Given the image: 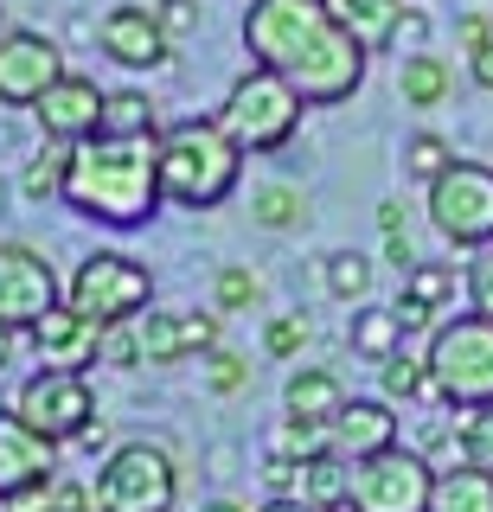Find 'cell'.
<instances>
[{
	"label": "cell",
	"mask_w": 493,
	"mask_h": 512,
	"mask_svg": "<svg viewBox=\"0 0 493 512\" xmlns=\"http://www.w3.org/2000/svg\"><path fill=\"white\" fill-rule=\"evenodd\" d=\"M282 397H289V416H314V423H333V416L346 410V391H340V378H333V372H321V365L295 372Z\"/></svg>",
	"instance_id": "d6986e66"
},
{
	"label": "cell",
	"mask_w": 493,
	"mask_h": 512,
	"mask_svg": "<svg viewBox=\"0 0 493 512\" xmlns=\"http://www.w3.org/2000/svg\"><path fill=\"white\" fill-rule=\"evenodd\" d=\"M391 308H397V320H404V333H423V327H436V308H429V301H417V295H397Z\"/></svg>",
	"instance_id": "b9f144b4"
},
{
	"label": "cell",
	"mask_w": 493,
	"mask_h": 512,
	"mask_svg": "<svg viewBox=\"0 0 493 512\" xmlns=\"http://www.w3.org/2000/svg\"><path fill=\"white\" fill-rule=\"evenodd\" d=\"M468 301H474V314H493V250L474 256V269H468Z\"/></svg>",
	"instance_id": "74e56055"
},
{
	"label": "cell",
	"mask_w": 493,
	"mask_h": 512,
	"mask_svg": "<svg viewBox=\"0 0 493 512\" xmlns=\"http://www.w3.org/2000/svg\"><path fill=\"white\" fill-rule=\"evenodd\" d=\"M429 224H436L455 250L493 244V167L455 160V167L429 186Z\"/></svg>",
	"instance_id": "ba28073f"
},
{
	"label": "cell",
	"mask_w": 493,
	"mask_h": 512,
	"mask_svg": "<svg viewBox=\"0 0 493 512\" xmlns=\"http://www.w3.org/2000/svg\"><path fill=\"white\" fill-rule=\"evenodd\" d=\"M397 90H404V103H410V109L442 103V96H449V64L429 58V52H410V58H404V71H397Z\"/></svg>",
	"instance_id": "603a6c76"
},
{
	"label": "cell",
	"mask_w": 493,
	"mask_h": 512,
	"mask_svg": "<svg viewBox=\"0 0 493 512\" xmlns=\"http://www.w3.org/2000/svg\"><path fill=\"white\" fill-rule=\"evenodd\" d=\"M301 212H308V205H301L295 186H263L257 205H250V218L269 224V231H289V224H301Z\"/></svg>",
	"instance_id": "f546056e"
},
{
	"label": "cell",
	"mask_w": 493,
	"mask_h": 512,
	"mask_svg": "<svg viewBox=\"0 0 493 512\" xmlns=\"http://www.w3.org/2000/svg\"><path fill=\"white\" fill-rule=\"evenodd\" d=\"M461 45H468V52H481V45H493V20H481V13H468V20H461Z\"/></svg>",
	"instance_id": "bcb514c9"
},
{
	"label": "cell",
	"mask_w": 493,
	"mask_h": 512,
	"mask_svg": "<svg viewBox=\"0 0 493 512\" xmlns=\"http://www.w3.org/2000/svg\"><path fill=\"white\" fill-rule=\"evenodd\" d=\"M135 333H141V359H148V365H173V359H186L180 314H161V308H148V314L135 320Z\"/></svg>",
	"instance_id": "cb8c5ba5"
},
{
	"label": "cell",
	"mask_w": 493,
	"mask_h": 512,
	"mask_svg": "<svg viewBox=\"0 0 493 512\" xmlns=\"http://www.w3.org/2000/svg\"><path fill=\"white\" fill-rule=\"evenodd\" d=\"M327 288H333L340 301H359L365 288H372V263H365V256H353V250L327 256Z\"/></svg>",
	"instance_id": "4dcf8cb0"
},
{
	"label": "cell",
	"mask_w": 493,
	"mask_h": 512,
	"mask_svg": "<svg viewBox=\"0 0 493 512\" xmlns=\"http://www.w3.org/2000/svg\"><path fill=\"white\" fill-rule=\"evenodd\" d=\"M13 410L26 416L33 429H45L52 442H77L90 423H97V397H90L84 372H58V365H45L20 384V397H13Z\"/></svg>",
	"instance_id": "30bf717a"
},
{
	"label": "cell",
	"mask_w": 493,
	"mask_h": 512,
	"mask_svg": "<svg viewBox=\"0 0 493 512\" xmlns=\"http://www.w3.org/2000/svg\"><path fill=\"white\" fill-rule=\"evenodd\" d=\"M244 378H250V365H244V359H231V352H212V391H225V397H231Z\"/></svg>",
	"instance_id": "60d3db41"
},
{
	"label": "cell",
	"mask_w": 493,
	"mask_h": 512,
	"mask_svg": "<svg viewBox=\"0 0 493 512\" xmlns=\"http://www.w3.org/2000/svg\"><path fill=\"white\" fill-rule=\"evenodd\" d=\"M103 103H109V90H97L90 77H58L52 90L39 96V122H45V135L52 141H90L103 128Z\"/></svg>",
	"instance_id": "5bb4252c"
},
{
	"label": "cell",
	"mask_w": 493,
	"mask_h": 512,
	"mask_svg": "<svg viewBox=\"0 0 493 512\" xmlns=\"http://www.w3.org/2000/svg\"><path fill=\"white\" fill-rule=\"evenodd\" d=\"M180 340H186V352H212V346H218V314H212V308L180 314Z\"/></svg>",
	"instance_id": "e575fe53"
},
{
	"label": "cell",
	"mask_w": 493,
	"mask_h": 512,
	"mask_svg": "<svg viewBox=\"0 0 493 512\" xmlns=\"http://www.w3.org/2000/svg\"><path fill=\"white\" fill-rule=\"evenodd\" d=\"M199 512H244L237 500H212V506H199Z\"/></svg>",
	"instance_id": "f5cc1de1"
},
{
	"label": "cell",
	"mask_w": 493,
	"mask_h": 512,
	"mask_svg": "<svg viewBox=\"0 0 493 512\" xmlns=\"http://www.w3.org/2000/svg\"><path fill=\"white\" fill-rule=\"evenodd\" d=\"M423 39H429V20L417 7H404L397 13V32H391V45H404V52H423Z\"/></svg>",
	"instance_id": "ab89813d"
},
{
	"label": "cell",
	"mask_w": 493,
	"mask_h": 512,
	"mask_svg": "<svg viewBox=\"0 0 493 512\" xmlns=\"http://www.w3.org/2000/svg\"><path fill=\"white\" fill-rule=\"evenodd\" d=\"M7 512H58V500H52V480H45V487H26V493H13V500H7Z\"/></svg>",
	"instance_id": "ee69618b"
},
{
	"label": "cell",
	"mask_w": 493,
	"mask_h": 512,
	"mask_svg": "<svg viewBox=\"0 0 493 512\" xmlns=\"http://www.w3.org/2000/svg\"><path fill=\"white\" fill-rule=\"evenodd\" d=\"M353 352L359 359H397L404 352V320H397V308H359L353 314Z\"/></svg>",
	"instance_id": "44dd1931"
},
{
	"label": "cell",
	"mask_w": 493,
	"mask_h": 512,
	"mask_svg": "<svg viewBox=\"0 0 493 512\" xmlns=\"http://www.w3.org/2000/svg\"><path fill=\"white\" fill-rule=\"evenodd\" d=\"M244 45L263 71L289 77L301 103H346L365 84V45L327 0H250Z\"/></svg>",
	"instance_id": "6da1fadb"
},
{
	"label": "cell",
	"mask_w": 493,
	"mask_h": 512,
	"mask_svg": "<svg viewBox=\"0 0 493 512\" xmlns=\"http://www.w3.org/2000/svg\"><path fill=\"white\" fill-rule=\"evenodd\" d=\"M33 340H39V359L45 365H58V372H84V365L103 352V327H97V320H84L71 301H58V308L33 327Z\"/></svg>",
	"instance_id": "9a60e30c"
},
{
	"label": "cell",
	"mask_w": 493,
	"mask_h": 512,
	"mask_svg": "<svg viewBox=\"0 0 493 512\" xmlns=\"http://www.w3.org/2000/svg\"><path fill=\"white\" fill-rule=\"evenodd\" d=\"M404 295H417V301H429V308H442V301L455 295V269H442V263H417L410 269V288Z\"/></svg>",
	"instance_id": "d6a6232c"
},
{
	"label": "cell",
	"mask_w": 493,
	"mask_h": 512,
	"mask_svg": "<svg viewBox=\"0 0 493 512\" xmlns=\"http://www.w3.org/2000/svg\"><path fill=\"white\" fill-rule=\"evenodd\" d=\"M161 26L167 32H193L199 26V7H193V0H161Z\"/></svg>",
	"instance_id": "7bdbcfd3"
},
{
	"label": "cell",
	"mask_w": 493,
	"mask_h": 512,
	"mask_svg": "<svg viewBox=\"0 0 493 512\" xmlns=\"http://www.w3.org/2000/svg\"><path fill=\"white\" fill-rule=\"evenodd\" d=\"M58 308V276L33 244H0V320L13 333H33Z\"/></svg>",
	"instance_id": "8fae6325"
},
{
	"label": "cell",
	"mask_w": 493,
	"mask_h": 512,
	"mask_svg": "<svg viewBox=\"0 0 493 512\" xmlns=\"http://www.w3.org/2000/svg\"><path fill=\"white\" fill-rule=\"evenodd\" d=\"M333 423H314V416H289V423L276 429V455H289V461H314V455H327L333 436H327Z\"/></svg>",
	"instance_id": "484cf974"
},
{
	"label": "cell",
	"mask_w": 493,
	"mask_h": 512,
	"mask_svg": "<svg viewBox=\"0 0 493 512\" xmlns=\"http://www.w3.org/2000/svg\"><path fill=\"white\" fill-rule=\"evenodd\" d=\"M161 135H90L71 154L65 205L97 224H141L161 205Z\"/></svg>",
	"instance_id": "7a4b0ae2"
},
{
	"label": "cell",
	"mask_w": 493,
	"mask_h": 512,
	"mask_svg": "<svg viewBox=\"0 0 493 512\" xmlns=\"http://www.w3.org/2000/svg\"><path fill=\"white\" fill-rule=\"evenodd\" d=\"M97 135H154V109H148V96L141 90H109V103H103V128Z\"/></svg>",
	"instance_id": "d4e9b609"
},
{
	"label": "cell",
	"mask_w": 493,
	"mask_h": 512,
	"mask_svg": "<svg viewBox=\"0 0 493 512\" xmlns=\"http://www.w3.org/2000/svg\"><path fill=\"white\" fill-rule=\"evenodd\" d=\"M154 301V276L122 250H90L71 276V308L97 327H122V320H141Z\"/></svg>",
	"instance_id": "8992f818"
},
{
	"label": "cell",
	"mask_w": 493,
	"mask_h": 512,
	"mask_svg": "<svg viewBox=\"0 0 493 512\" xmlns=\"http://www.w3.org/2000/svg\"><path fill=\"white\" fill-rule=\"evenodd\" d=\"M378 372H385V397H391V404H410V397L436 391V384H429V359H404V352H397V359H385Z\"/></svg>",
	"instance_id": "f1b7e54d"
},
{
	"label": "cell",
	"mask_w": 493,
	"mask_h": 512,
	"mask_svg": "<svg viewBox=\"0 0 493 512\" xmlns=\"http://www.w3.org/2000/svg\"><path fill=\"white\" fill-rule=\"evenodd\" d=\"M263 512H321V506H314V500H295V493H289V500H269Z\"/></svg>",
	"instance_id": "681fc988"
},
{
	"label": "cell",
	"mask_w": 493,
	"mask_h": 512,
	"mask_svg": "<svg viewBox=\"0 0 493 512\" xmlns=\"http://www.w3.org/2000/svg\"><path fill=\"white\" fill-rule=\"evenodd\" d=\"M180 474L161 442H122L97 474V512H173Z\"/></svg>",
	"instance_id": "52a82bcc"
},
{
	"label": "cell",
	"mask_w": 493,
	"mask_h": 512,
	"mask_svg": "<svg viewBox=\"0 0 493 512\" xmlns=\"http://www.w3.org/2000/svg\"><path fill=\"white\" fill-rule=\"evenodd\" d=\"M378 224H385V237H391V231H404V212H397V205H378Z\"/></svg>",
	"instance_id": "f907efd6"
},
{
	"label": "cell",
	"mask_w": 493,
	"mask_h": 512,
	"mask_svg": "<svg viewBox=\"0 0 493 512\" xmlns=\"http://www.w3.org/2000/svg\"><path fill=\"white\" fill-rule=\"evenodd\" d=\"M449 167H455V154H449V141H442V135H417L404 148V173H410V180H423V186H436Z\"/></svg>",
	"instance_id": "4316f807"
},
{
	"label": "cell",
	"mask_w": 493,
	"mask_h": 512,
	"mask_svg": "<svg viewBox=\"0 0 493 512\" xmlns=\"http://www.w3.org/2000/svg\"><path fill=\"white\" fill-rule=\"evenodd\" d=\"M65 173H71V154H39L33 167L20 173V192L33 205H45V199H65Z\"/></svg>",
	"instance_id": "83f0119b"
},
{
	"label": "cell",
	"mask_w": 493,
	"mask_h": 512,
	"mask_svg": "<svg viewBox=\"0 0 493 512\" xmlns=\"http://www.w3.org/2000/svg\"><path fill=\"white\" fill-rule=\"evenodd\" d=\"M65 77L58 64V45L45 32H7L0 39V103L13 109H39V96Z\"/></svg>",
	"instance_id": "7c38bea8"
},
{
	"label": "cell",
	"mask_w": 493,
	"mask_h": 512,
	"mask_svg": "<svg viewBox=\"0 0 493 512\" xmlns=\"http://www.w3.org/2000/svg\"><path fill=\"white\" fill-rule=\"evenodd\" d=\"M257 301V276L250 269H225L218 276V308H250Z\"/></svg>",
	"instance_id": "8d00e7d4"
},
{
	"label": "cell",
	"mask_w": 493,
	"mask_h": 512,
	"mask_svg": "<svg viewBox=\"0 0 493 512\" xmlns=\"http://www.w3.org/2000/svg\"><path fill=\"white\" fill-rule=\"evenodd\" d=\"M333 448L346 461H365L378 448H397V410H385L378 397H353L340 416H333Z\"/></svg>",
	"instance_id": "e0dca14e"
},
{
	"label": "cell",
	"mask_w": 493,
	"mask_h": 512,
	"mask_svg": "<svg viewBox=\"0 0 493 512\" xmlns=\"http://www.w3.org/2000/svg\"><path fill=\"white\" fill-rule=\"evenodd\" d=\"M244 148L225 135V122H173L161 135V192L173 205H218L237 186Z\"/></svg>",
	"instance_id": "3957f363"
},
{
	"label": "cell",
	"mask_w": 493,
	"mask_h": 512,
	"mask_svg": "<svg viewBox=\"0 0 493 512\" xmlns=\"http://www.w3.org/2000/svg\"><path fill=\"white\" fill-rule=\"evenodd\" d=\"M218 122H225V135L244 154H276L282 141L301 128V90L289 84V77H276V71H263V64H257V71H244L231 84Z\"/></svg>",
	"instance_id": "5b68a950"
},
{
	"label": "cell",
	"mask_w": 493,
	"mask_h": 512,
	"mask_svg": "<svg viewBox=\"0 0 493 512\" xmlns=\"http://www.w3.org/2000/svg\"><path fill=\"white\" fill-rule=\"evenodd\" d=\"M301 500H314V506L353 500V468H346L340 448H327V455H314L308 468H301Z\"/></svg>",
	"instance_id": "7402d4cb"
},
{
	"label": "cell",
	"mask_w": 493,
	"mask_h": 512,
	"mask_svg": "<svg viewBox=\"0 0 493 512\" xmlns=\"http://www.w3.org/2000/svg\"><path fill=\"white\" fill-rule=\"evenodd\" d=\"M333 13H340V26L353 32L365 52H378V45L397 32V13H404V0H327Z\"/></svg>",
	"instance_id": "ffe728a7"
},
{
	"label": "cell",
	"mask_w": 493,
	"mask_h": 512,
	"mask_svg": "<svg viewBox=\"0 0 493 512\" xmlns=\"http://www.w3.org/2000/svg\"><path fill=\"white\" fill-rule=\"evenodd\" d=\"M7 359H13V327L0 320V365H7Z\"/></svg>",
	"instance_id": "816d5d0a"
},
{
	"label": "cell",
	"mask_w": 493,
	"mask_h": 512,
	"mask_svg": "<svg viewBox=\"0 0 493 512\" xmlns=\"http://www.w3.org/2000/svg\"><path fill=\"white\" fill-rule=\"evenodd\" d=\"M385 256H391L397 269H404V276L417 269V250H410V237H404V231H391V237H385Z\"/></svg>",
	"instance_id": "7dc6e473"
},
{
	"label": "cell",
	"mask_w": 493,
	"mask_h": 512,
	"mask_svg": "<svg viewBox=\"0 0 493 512\" xmlns=\"http://www.w3.org/2000/svg\"><path fill=\"white\" fill-rule=\"evenodd\" d=\"M58 468V442L33 429L20 410H0V500H13V493L26 487H45Z\"/></svg>",
	"instance_id": "4fadbf2b"
},
{
	"label": "cell",
	"mask_w": 493,
	"mask_h": 512,
	"mask_svg": "<svg viewBox=\"0 0 493 512\" xmlns=\"http://www.w3.org/2000/svg\"><path fill=\"white\" fill-rule=\"evenodd\" d=\"M429 500H436V468L417 448H378L353 468L359 512H429Z\"/></svg>",
	"instance_id": "9c48e42d"
},
{
	"label": "cell",
	"mask_w": 493,
	"mask_h": 512,
	"mask_svg": "<svg viewBox=\"0 0 493 512\" xmlns=\"http://www.w3.org/2000/svg\"><path fill=\"white\" fill-rule=\"evenodd\" d=\"M474 84L493 90V45H481V52H474Z\"/></svg>",
	"instance_id": "c3c4849f"
},
{
	"label": "cell",
	"mask_w": 493,
	"mask_h": 512,
	"mask_svg": "<svg viewBox=\"0 0 493 512\" xmlns=\"http://www.w3.org/2000/svg\"><path fill=\"white\" fill-rule=\"evenodd\" d=\"M321 512H359V506H353V500H340V506H321Z\"/></svg>",
	"instance_id": "db71d44e"
},
{
	"label": "cell",
	"mask_w": 493,
	"mask_h": 512,
	"mask_svg": "<svg viewBox=\"0 0 493 512\" xmlns=\"http://www.w3.org/2000/svg\"><path fill=\"white\" fill-rule=\"evenodd\" d=\"M429 512H493V474L474 468V461L436 474V500H429Z\"/></svg>",
	"instance_id": "ac0fdd59"
},
{
	"label": "cell",
	"mask_w": 493,
	"mask_h": 512,
	"mask_svg": "<svg viewBox=\"0 0 493 512\" xmlns=\"http://www.w3.org/2000/svg\"><path fill=\"white\" fill-rule=\"evenodd\" d=\"M103 359L109 365H141V333L122 320V327H103Z\"/></svg>",
	"instance_id": "d590c367"
},
{
	"label": "cell",
	"mask_w": 493,
	"mask_h": 512,
	"mask_svg": "<svg viewBox=\"0 0 493 512\" xmlns=\"http://www.w3.org/2000/svg\"><path fill=\"white\" fill-rule=\"evenodd\" d=\"M429 384L455 410L493 404V314H455L429 333Z\"/></svg>",
	"instance_id": "277c9868"
},
{
	"label": "cell",
	"mask_w": 493,
	"mask_h": 512,
	"mask_svg": "<svg viewBox=\"0 0 493 512\" xmlns=\"http://www.w3.org/2000/svg\"><path fill=\"white\" fill-rule=\"evenodd\" d=\"M301 468H308V461H289V455H276V461L263 468L269 493H276V500H289V493H301Z\"/></svg>",
	"instance_id": "f35d334b"
},
{
	"label": "cell",
	"mask_w": 493,
	"mask_h": 512,
	"mask_svg": "<svg viewBox=\"0 0 493 512\" xmlns=\"http://www.w3.org/2000/svg\"><path fill=\"white\" fill-rule=\"evenodd\" d=\"M263 346L276 352V359H289V352H301V346H308V320H301V314H282V320H269Z\"/></svg>",
	"instance_id": "836d02e7"
},
{
	"label": "cell",
	"mask_w": 493,
	"mask_h": 512,
	"mask_svg": "<svg viewBox=\"0 0 493 512\" xmlns=\"http://www.w3.org/2000/svg\"><path fill=\"white\" fill-rule=\"evenodd\" d=\"M52 500H58V512H90V493L77 480H52Z\"/></svg>",
	"instance_id": "f6af8a7d"
},
{
	"label": "cell",
	"mask_w": 493,
	"mask_h": 512,
	"mask_svg": "<svg viewBox=\"0 0 493 512\" xmlns=\"http://www.w3.org/2000/svg\"><path fill=\"white\" fill-rule=\"evenodd\" d=\"M461 461H474V468L493 474V404L474 410L468 423H461Z\"/></svg>",
	"instance_id": "1f68e13d"
},
{
	"label": "cell",
	"mask_w": 493,
	"mask_h": 512,
	"mask_svg": "<svg viewBox=\"0 0 493 512\" xmlns=\"http://www.w3.org/2000/svg\"><path fill=\"white\" fill-rule=\"evenodd\" d=\"M0 39H7V26H0Z\"/></svg>",
	"instance_id": "11a10c76"
},
{
	"label": "cell",
	"mask_w": 493,
	"mask_h": 512,
	"mask_svg": "<svg viewBox=\"0 0 493 512\" xmlns=\"http://www.w3.org/2000/svg\"><path fill=\"white\" fill-rule=\"evenodd\" d=\"M167 39H173V32L161 26V13H148V7H116L103 20V52L116 58V64H129V71L161 64L167 58Z\"/></svg>",
	"instance_id": "2e32d148"
}]
</instances>
